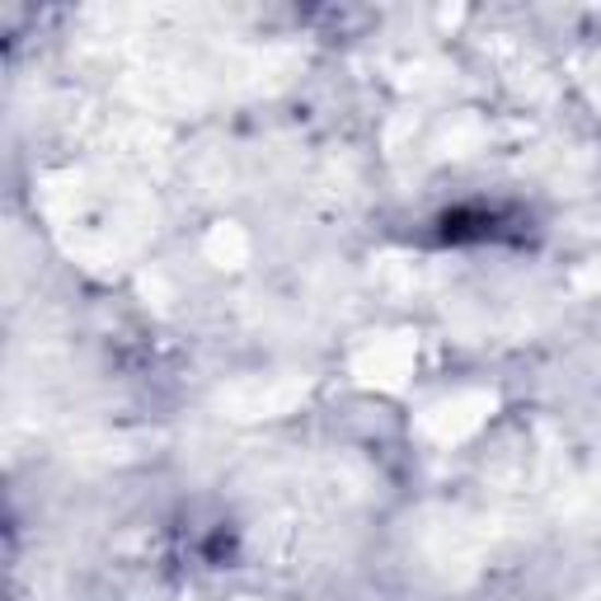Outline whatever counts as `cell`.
<instances>
[{
    "label": "cell",
    "mask_w": 601,
    "mask_h": 601,
    "mask_svg": "<svg viewBox=\"0 0 601 601\" xmlns=\"http://www.w3.org/2000/svg\"><path fill=\"white\" fill-rule=\"evenodd\" d=\"M245 255H249V240H245L240 226H212V235H208V259H212V263L240 268Z\"/></svg>",
    "instance_id": "cell-3"
},
{
    "label": "cell",
    "mask_w": 601,
    "mask_h": 601,
    "mask_svg": "<svg viewBox=\"0 0 601 601\" xmlns=\"http://www.w3.org/2000/svg\"><path fill=\"white\" fill-rule=\"evenodd\" d=\"M488 409H494L488 394H461V400H451V404H441V409H428L423 428H428L437 441H461L466 433L480 428Z\"/></svg>",
    "instance_id": "cell-1"
},
{
    "label": "cell",
    "mask_w": 601,
    "mask_h": 601,
    "mask_svg": "<svg viewBox=\"0 0 601 601\" xmlns=\"http://www.w3.org/2000/svg\"><path fill=\"white\" fill-rule=\"evenodd\" d=\"M409 367V343H381L367 357H357L362 381H381V386H400Z\"/></svg>",
    "instance_id": "cell-2"
},
{
    "label": "cell",
    "mask_w": 601,
    "mask_h": 601,
    "mask_svg": "<svg viewBox=\"0 0 601 601\" xmlns=\"http://www.w3.org/2000/svg\"><path fill=\"white\" fill-rule=\"evenodd\" d=\"M582 282H588V287H597V292H601V259L588 268V273H582Z\"/></svg>",
    "instance_id": "cell-4"
}]
</instances>
